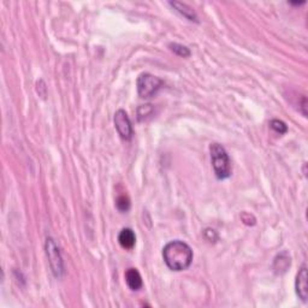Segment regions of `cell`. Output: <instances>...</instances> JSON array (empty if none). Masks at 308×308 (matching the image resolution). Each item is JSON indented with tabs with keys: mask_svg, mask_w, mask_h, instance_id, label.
<instances>
[{
	"mask_svg": "<svg viewBox=\"0 0 308 308\" xmlns=\"http://www.w3.org/2000/svg\"><path fill=\"white\" fill-rule=\"evenodd\" d=\"M170 5H171L172 7H175V10L179 11L180 15H182L183 17L187 18V20L192 21V22H198V16H196L195 11H194L192 7L188 6L187 4H183V2L180 1H171Z\"/></svg>",
	"mask_w": 308,
	"mask_h": 308,
	"instance_id": "obj_9",
	"label": "cell"
},
{
	"mask_svg": "<svg viewBox=\"0 0 308 308\" xmlns=\"http://www.w3.org/2000/svg\"><path fill=\"white\" fill-rule=\"evenodd\" d=\"M164 261L170 270H187L193 261V251L183 241H171L163 249Z\"/></svg>",
	"mask_w": 308,
	"mask_h": 308,
	"instance_id": "obj_1",
	"label": "cell"
},
{
	"mask_svg": "<svg viewBox=\"0 0 308 308\" xmlns=\"http://www.w3.org/2000/svg\"><path fill=\"white\" fill-rule=\"evenodd\" d=\"M126 282L131 290L137 291L142 288V277L136 269H129L126 272Z\"/></svg>",
	"mask_w": 308,
	"mask_h": 308,
	"instance_id": "obj_7",
	"label": "cell"
},
{
	"mask_svg": "<svg viewBox=\"0 0 308 308\" xmlns=\"http://www.w3.org/2000/svg\"><path fill=\"white\" fill-rule=\"evenodd\" d=\"M117 208L119 209L121 212H127L130 208V200L128 196L126 195H122L117 199V203H116Z\"/></svg>",
	"mask_w": 308,
	"mask_h": 308,
	"instance_id": "obj_14",
	"label": "cell"
},
{
	"mask_svg": "<svg viewBox=\"0 0 308 308\" xmlns=\"http://www.w3.org/2000/svg\"><path fill=\"white\" fill-rule=\"evenodd\" d=\"M170 47H171V50L174 51L176 54L180 55V57H189L190 55V51L188 47L183 46V45H180V44H171L170 45Z\"/></svg>",
	"mask_w": 308,
	"mask_h": 308,
	"instance_id": "obj_13",
	"label": "cell"
},
{
	"mask_svg": "<svg viewBox=\"0 0 308 308\" xmlns=\"http://www.w3.org/2000/svg\"><path fill=\"white\" fill-rule=\"evenodd\" d=\"M296 294L304 302L307 301L308 297V284H307V267L302 266L296 276Z\"/></svg>",
	"mask_w": 308,
	"mask_h": 308,
	"instance_id": "obj_6",
	"label": "cell"
},
{
	"mask_svg": "<svg viewBox=\"0 0 308 308\" xmlns=\"http://www.w3.org/2000/svg\"><path fill=\"white\" fill-rule=\"evenodd\" d=\"M115 127L118 131V134L121 135L122 139L124 140H130L134 134V130H132L131 121H130L128 113L124 110H118L115 113Z\"/></svg>",
	"mask_w": 308,
	"mask_h": 308,
	"instance_id": "obj_5",
	"label": "cell"
},
{
	"mask_svg": "<svg viewBox=\"0 0 308 308\" xmlns=\"http://www.w3.org/2000/svg\"><path fill=\"white\" fill-rule=\"evenodd\" d=\"M46 253L47 257H49V261L50 265H51L53 275L57 278L63 277V275H64V262H63L62 254H60L59 248H58V246L51 237L46 240Z\"/></svg>",
	"mask_w": 308,
	"mask_h": 308,
	"instance_id": "obj_4",
	"label": "cell"
},
{
	"mask_svg": "<svg viewBox=\"0 0 308 308\" xmlns=\"http://www.w3.org/2000/svg\"><path fill=\"white\" fill-rule=\"evenodd\" d=\"M270 127L280 135L285 134V132L288 131V127L285 126L284 122L280 121V119H272V121L270 122Z\"/></svg>",
	"mask_w": 308,
	"mask_h": 308,
	"instance_id": "obj_10",
	"label": "cell"
},
{
	"mask_svg": "<svg viewBox=\"0 0 308 308\" xmlns=\"http://www.w3.org/2000/svg\"><path fill=\"white\" fill-rule=\"evenodd\" d=\"M211 161L214 174L218 180H225L231 175V161L227 151L219 143H212L209 146Z\"/></svg>",
	"mask_w": 308,
	"mask_h": 308,
	"instance_id": "obj_2",
	"label": "cell"
},
{
	"mask_svg": "<svg viewBox=\"0 0 308 308\" xmlns=\"http://www.w3.org/2000/svg\"><path fill=\"white\" fill-rule=\"evenodd\" d=\"M118 242L124 249H132L136 243V236L131 229H123L118 235Z\"/></svg>",
	"mask_w": 308,
	"mask_h": 308,
	"instance_id": "obj_8",
	"label": "cell"
},
{
	"mask_svg": "<svg viewBox=\"0 0 308 308\" xmlns=\"http://www.w3.org/2000/svg\"><path fill=\"white\" fill-rule=\"evenodd\" d=\"M163 84V79H160L159 77L147 73L141 74L137 77L136 81L137 93L141 98H152L159 92Z\"/></svg>",
	"mask_w": 308,
	"mask_h": 308,
	"instance_id": "obj_3",
	"label": "cell"
},
{
	"mask_svg": "<svg viewBox=\"0 0 308 308\" xmlns=\"http://www.w3.org/2000/svg\"><path fill=\"white\" fill-rule=\"evenodd\" d=\"M153 106L152 105H142L137 110V118L139 121H146L147 117H150L153 113Z\"/></svg>",
	"mask_w": 308,
	"mask_h": 308,
	"instance_id": "obj_11",
	"label": "cell"
},
{
	"mask_svg": "<svg viewBox=\"0 0 308 308\" xmlns=\"http://www.w3.org/2000/svg\"><path fill=\"white\" fill-rule=\"evenodd\" d=\"M283 254H281V256L278 257L277 259H276V261H275V262H280V265H275V270L276 271L280 270V272H281V271H282V272H284V271L288 269L289 265H290V257H286V254H285V256H284L285 257H284V259H283Z\"/></svg>",
	"mask_w": 308,
	"mask_h": 308,
	"instance_id": "obj_12",
	"label": "cell"
}]
</instances>
